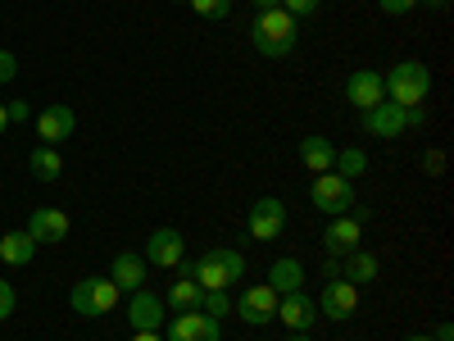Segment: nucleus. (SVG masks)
Returning <instances> with one entry per match:
<instances>
[{
  "mask_svg": "<svg viewBox=\"0 0 454 341\" xmlns=\"http://www.w3.org/2000/svg\"><path fill=\"white\" fill-rule=\"evenodd\" d=\"M250 42H254V51L263 59H286L295 51V42H300V23L282 5L278 10H259V19L250 28Z\"/></svg>",
  "mask_w": 454,
  "mask_h": 341,
  "instance_id": "obj_1",
  "label": "nucleus"
},
{
  "mask_svg": "<svg viewBox=\"0 0 454 341\" xmlns=\"http://www.w3.org/2000/svg\"><path fill=\"white\" fill-rule=\"evenodd\" d=\"M382 87H387L391 105L413 109V105H423L427 91H432V68L423 59H400V64H391V73H382Z\"/></svg>",
  "mask_w": 454,
  "mask_h": 341,
  "instance_id": "obj_2",
  "label": "nucleus"
},
{
  "mask_svg": "<svg viewBox=\"0 0 454 341\" xmlns=\"http://www.w3.org/2000/svg\"><path fill=\"white\" fill-rule=\"evenodd\" d=\"M246 278V255L237 246H214L209 255L196 259V282L205 291H232Z\"/></svg>",
  "mask_w": 454,
  "mask_h": 341,
  "instance_id": "obj_3",
  "label": "nucleus"
},
{
  "mask_svg": "<svg viewBox=\"0 0 454 341\" xmlns=\"http://www.w3.org/2000/svg\"><path fill=\"white\" fill-rule=\"evenodd\" d=\"M119 287H114L109 278H82V282H73L68 291V310L73 314H82V319H105L114 305H119Z\"/></svg>",
  "mask_w": 454,
  "mask_h": 341,
  "instance_id": "obj_4",
  "label": "nucleus"
},
{
  "mask_svg": "<svg viewBox=\"0 0 454 341\" xmlns=\"http://www.w3.org/2000/svg\"><path fill=\"white\" fill-rule=\"evenodd\" d=\"M309 201H314V210L327 214V218L350 214V205H355V182H350V178H340V173H314V182H309Z\"/></svg>",
  "mask_w": 454,
  "mask_h": 341,
  "instance_id": "obj_5",
  "label": "nucleus"
},
{
  "mask_svg": "<svg viewBox=\"0 0 454 341\" xmlns=\"http://www.w3.org/2000/svg\"><path fill=\"white\" fill-rule=\"evenodd\" d=\"M282 227H286V205L278 196H259L246 214V237L254 242H278L282 237Z\"/></svg>",
  "mask_w": 454,
  "mask_h": 341,
  "instance_id": "obj_6",
  "label": "nucleus"
},
{
  "mask_svg": "<svg viewBox=\"0 0 454 341\" xmlns=\"http://www.w3.org/2000/svg\"><path fill=\"white\" fill-rule=\"evenodd\" d=\"M232 310H237L246 323H254V328H269V323H278V291H273L269 282H254V287H246V291L232 300Z\"/></svg>",
  "mask_w": 454,
  "mask_h": 341,
  "instance_id": "obj_7",
  "label": "nucleus"
},
{
  "mask_svg": "<svg viewBox=\"0 0 454 341\" xmlns=\"http://www.w3.org/2000/svg\"><path fill=\"white\" fill-rule=\"evenodd\" d=\"M128 323L132 332H160L168 323V310H164V296H155L150 287H137L128 296Z\"/></svg>",
  "mask_w": 454,
  "mask_h": 341,
  "instance_id": "obj_8",
  "label": "nucleus"
},
{
  "mask_svg": "<svg viewBox=\"0 0 454 341\" xmlns=\"http://www.w3.org/2000/svg\"><path fill=\"white\" fill-rule=\"evenodd\" d=\"M73 132H78V114H73L64 100H55V105H46L42 114H36V137H42V146H64Z\"/></svg>",
  "mask_w": 454,
  "mask_h": 341,
  "instance_id": "obj_9",
  "label": "nucleus"
},
{
  "mask_svg": "<svg viewBox=\"0 0 454 341\" xmlns=\"http://www.w3.org/2000/svg\"><path fill=\"white\" fill-rule=\"evenodd\" d=\"M164 341H223V323L209 319L205 310H186L168 319V337Z\"/></svg>",
  "mask_w": 454,
  "mask_h": 341,
  "instance_id": "obj_10",
  "label": "nucleus"
},
{
  "mask_svg": "<svg viewBox=\"0 0 454 341\" xmlns=\"http://www.w3.org/2000/svg\"><path fill=\"white\" fill-rule=\"evenodd\" d=\"M355 310H359V287L355 282H346V278H332L323 291H318V314L323 319H355Z\"/></svg>",
  "mask_w": 454,
  "mask_h": 341,
  "instance_id": "obj_11",
  "label": "nucleus"
},
{
  "mask_svg": "<svg viewBox=\"0 0 454 341\" xmlns=\"http://www.w3.org/2000/svg\"><path fill=\"white\" fill-rule=\"evenodd\" d=\"M278 319L291 328V332H309L314 323H318V300L300 287V291H286V296H278Z\"/></svg>",
  "mask_w": 454,
  "mask_h": 341,
  "instance_id": "obj_12",
  "label": "nucleus"
},
{
  "mask_svg": "<svg viewBox=\"0 0 454 341\" xmlns=\"http://www.w3.org/2000/svg\"><path fill=\"white\" fill-rule=\"evenodd\" d=\"M364 132H368V137H382V141H395V137L409 132V114H404L400 105L382 100V105L364 109Z\"/></svg>",
  "mask_w": 454,
  "mask_h": 341,
  "instance_id": "obj_13",
  "label": "nucleus"
},
{
  "mask_svg": "<svg viewBox=\"0 0 454 341\" xmlns=\"http://www.w3.org/2000/svg\"><path fill=\"white\" fill-rule=\"evenodd\" d=\"M182 233H177V227H155V233H150L145 237V264H155V269H177V264H182Z\"/></svg>",
  "mask_w": 454,
  "mask_h": 341,
  "instance_id": "obj_14",
  "label": "nucleus"
},
{
  "mask_svg": "<svg viewBox=\"0 0 454 341\" xmlns=\"http://www.w3.org/2000/svg\"><path fill=\"white\" fill-rule=\"evenodd\" d=\"M346 100H350L359 114L372 109V105H382V100H387L382 73H377V68H359V73H350V78H346Z\"/></svg>",
  "mask_w": 454,
  "mask_h": 341,
  "instance_id": "obj_15",
  "label": "nucleus"
},
{
  "mask_svg": "<svg viewBox=\"0 0 454 341\" xmlns=\"http://www.w3.org/2000/svg\"><path fill=\"white\" fill-rule=\"evenodd\" d=\"M323 246H327V255H350V250H359L364 246V223H355L350 214H336L327 227H323Z\"/></svg>",
  "mask_w": 454,
  "mask_h": 341,
  "instance_id": "obj_16",
  "label": "nucleus"
},
{
  "mask_svg": "<svg viewBox=\"0 0 454 341\" xmlns=\"http://www.w3.org/2000/svg\"><path fill=\"white\" fill-rule=\"evenodd\" d=\"M23 233H27L36 246H55V242L68 237V214H64V210H32V218H27Z\"/></svg>",
  "mask_w": 454,
  "mask_h": 341,
  "instance_id": "obj_17",
  "label": "nucleus"
},
{
  "mask_svg": "<svg viewBox=\"0 0 454 341\" xmlns=\"http://www.w3.org/2000/svg\"><path fill=\"white\" fill-rule=\"evenodd\" d=\"M145 255H137V250H123V255H114V264H109V282L119 287L123 296H132L137 287H145Z\"/></svg>",
  "mask_w": 454,
  "mask_h": 341,
  "instance_id": "obj_18",
  "label": "nucleus"
},
{
  "mask_svg": "<svg viewBox=\"0 0 454 341\" xmlns=\"http://www.w3.org/2000/svg\"><path fill=\"white\" fill-rule=\"evenodd\" d=\"M263 282H269L278 296L300 291V287H305V264L291 259V255H282V259H273V264H269V278H263Z\"/></svg>",
  "mask_w": 454,
  "mask_h": 341,
  "instance_id": "obj_19",
  "label": "nucleus"
},
{
  "mask_svg": "<svg viewBox=\"0 0 454 341\" xmlns=\"http://www.w3.org/2000/svg\"><path fill=\"white\" fill-rule=\"evenodd\" d=\"M300 164H305L309 173H332L336 146H332L327 137H305V141H300Z\"/></svg>",
  "mask_w": 454,
  "mask_h": 341,
  "instance_id": "obj_20",
  "label": "nucleus"
},
{
  "mask_svg": "<svg viewBox=\"0 0 454 341\" xmlns=\"http://www.w3.org/2000/svg\"><path fill=\"white\" fill-rule=\"evenodd\" d=\"M200 300H205V287H200L196 278H177V282L168 287V296H164V310L186 314V310H200Z\"/></svg>",
  "mask_w": 454,
  "mask_h": 341,
  "instance_id": "obj_21",
  "label": "nucleus"
},
{
  "mask_svg": "<svg viewBox=\"0 0 454 341\" xmlns=\"http://www.w3.org/2000/svg\"><path fill=\"white\" fill-rule=\"evenodd\" d=\"M340 278L355 282V287L372 282V278H377V255H368L364 246H359V250H350V255H340Z\"/></svg>",
  "mask_w": 454,
  "mask_h": 341,
  "instance_id": "obj_22",
  "label": "nucleus"
},
{
  "mask_svg": "<svg viewBox=\"0 0 454 341\" xmlns=\"http://www.w3.org/2000/svg\"><path fill=\"white\" fill-rule=\"evenodd\" d=\"M27 173L36 178V182H55L59 173H64V155L55 146H36L32 155H27Z\"/></svg>",
  "mask_w": 454,
  "mask_h": 341,
  "instance_id": "obj_23",
  "label": "nucleus"
},
{
  "mask_svg": "<svg viewBox=\"0 0 454 341\" xmlns=\"http://www.w3.org/2000/svg\"><path fill=\"white\" fill-rule=\"evenodd\" d=\"M32 255H36V242H32L27 233H5V237H0V259L14 264V269L32 264Z\"/></svg>",
  "mask_w": 454,
  "mask_h": 341,
  "instance_id": "obj_24",
  "label": "nucleus"
},
{
  "mask_svg": "<svg viewBox=\"0 0 454 341\" xmlns=\"http://www.w3.org/2000/svg\"><path fill=\"white\" fill-rule=\"evenodd\" d=\"M368 169V155L359 146H346V150H336V164H332V173H340V178H359Z\"/></svg>",
  "mask_w": 454,
  "mask_h": 341,
  "instance_id": "obj_25",
  "label": "nucleus"
},
{
  "mask_svg": "<svg viewBox=\"0 0 454 341\" xmlns=\"http://www.w3.org/2000/svg\"><path fill=\"white\" fill-rule=\"evenodd\" d=\"M200 310H205L209 319H227V314H232V296H227V291H205Z\"/></svg>",
  "mask_w": 454,
  "mask_h": 341,
  "instance_id": "obj_26",
  "label": "nucleus"
},
{
  "mask_svg": "<svg viewBox=\"0 0 454 341\" xmlns=\"http://www.w3.org/2000/svg\"><path fill=\"white\" fill-rule=\"evenodd\" d=\"M200 19H227L232 14V0H186Z\"/></svg>",
  "mask_w": 454,
  "mask_h": 341,
  "instance_id": "obj_27",
  "label": "nucleus"
},
{
  "mask_svg": "<svg viewBox=\"0 0 454 341\" xmlns=\"http://www.w3.org/2000/svg\"><path fill=\"white\" fill-rule=\"evenodd\" d=\"M14 310H19V291H14V282L0 278V319H10Z\"/></svg>",
  "mask_w": 454,
  "mask_h": 341,
  "instance_id": "obj_28",
  "label": "nucleus"
},
{
  "mask_svg": "<svg viewBox=\"0 0 454 341\" xmlns=\"http://www.w3.org/2000/svg\"><path fill=\"white\" fill-rule=\"evenodd\" d=\"M282 10L300 23V19H309V14H318V0H282Z\"/></svg>",
  "mask_w": 454,
  "mask_h": 341,
  "instance_id": "obj_29",
  "label": "nucleus"
},
{
  "mask_svg": "<svg viewBox=\"0 0 454 341\" xmlns=\"http://www.w3.org/2000/svg\"><path fill=\"white\" fill-rule=\"evenodd\" d=\"M14 78H19V59H14V51H0V87L14 83Z\"/></svg>",
  "mask_w": 454,
  "mask_h": 341,
  "instance_id": "obj_30",
  "label": "nucleus"
},
{
  "mask_svg": "<svg viewBox=\"0 0 454 341\" xmlns=\"http://www.w3.org/2000/svg\"><path fill=\"white\" fill-rule=\"evenodd\" d=\"M413 5H419V0H377V10H382V14H391V19H400V14H409Z\"/></svg>",
  "mask_w": 454,
  "mask_h": 341,
  "instance_id": "obj_31",
  "label": "nucleus"
},
{
  "mask_svg": "<svg viewBox=\"0 0 454 341\" xmlns=\"http://www.w3.org/2000/svg\"><path fill=\"white\" fill-rule=\"evenodd\" d=\"M423 169H427L432 178H441V173H445V155H441V150H427V155H423Z\"/></svg>",
  "mask_w": 454,
  "mask_h": 341,
  "instance_id": "obj_32",
  "label": "nucleus"
},
{
  "mask_svg": "<svg viewBox=\"0 0 454 341\" xmlns=\"http://www.w3.org/2000/svg\"><path fill=\"white\" fill-rule=\"evenodd\" d=\"M5 114H10V123H27V100H10Z\"/></svg>",
  "mask_w": 454,
  "mask_h": 341,
  "instance_id": "obj_33",
  "label": "nucleus"
},
{
  "mask_svg": "<svg viewBox=\"0 0 454 341\" xmlns=\"http://www.w3.org/2000/svg\"><path fill=\"white\" fill-rule=\"evenodd\" d=\"M409 114V128H427V109L423 105H413V109H404Z\"/></svg>",
  "mask_w": 454,
  "mask_h": 341,
  "instance_id": "obj_34",
  "label": "nucleus"
},
{
  "mask_svg": "<svg viewBox=\"0 0 454 341\" xmlns=\"http://www.w3.org/2000/svg\"><path fill=\"white\" fill-rule=\"evenodd\" d=\"M432 341H454V328H450V323H436V332H432Z\"/></svg>",
  "mask_w": 454,
  "mask_h": 341,
  "instance_id": "obj_35",
  "label": "nucleus"
},
{
  "mask_svg": "<svg viewBox=\"0 0 454 341\" xmlns=\"http://www.w3.org/2000/svg\"><path fill=\"white\" fill-rule=\"evenodd\" d=\"M177 278H196V259H182L177 264Z\"/></svg>",
  "mask_w": 454,
  "mask_h": 341,
  "instance_id": "obj_36",
  "label": "nucleus"
},
{
  "mask_svg": "<svg viewBox=\"0 0 454 341\" xmlns=\"http://www.w3.org/2000/svg\"><path fill=\"white\" fill-rule=\"evenodd\" d=\"M323 274H327V282H332V278H340V259H336V255L327 259V269H323Z\"/></svg>",
  "mask_w": 454,
  "mask_h": 341,
  "instance_id": "obj_37",
  "label": "nucleus"
},
{
  "mask_svg": "<svg viewBox=\"0 0 454 341\" xmlns=\"http://www.w3.org/2000/svg\"><path fill=\"white\" fill-rule=\"evenodd\" d=\"M246 5H254V10H278L282 0H246Z\"/></svg>",
  "mask_w": 454,
  "mask_h": 341,
  "instance_id": "obj_38",
  "label": "nucleus"
},
{
  "mask_svg": "<svg viewBox=\"0 0 454 341\" xmlns=\"http://www.w3.org/2000/svg\"><path fill=\"white\" fill-rule=\"evenodd\" d=\"M132 341H164L160 332H132Z\"/></svg>",
  "mask_w": 454,
  "mask_h": 341,
  "instance_id": "obj_39",
  "label": "nucleus"
},
{
  "mask_svg": "<svg viewBox=\"0 0 454 341\" xmlns=\"http://www.w3.org/2000/svg\"><path fill=\"white\" fill-rule=\"evenodd\" d=\"M10 128V114H5V100H0V132Z\"/></svg>",
  "mask_w": 454,
  "mask_h": 341,
  "instance_id": "obj_40",
  "label": "nucleus"
},
{
  "mask_svg": "<svg viewBox=\"0 0 454 341\" xmlns=\"http://www.w3.org/2000/svg\"><path fill=\"white\" fill-rule=\"evenodd\" d=\"M427 5H432V10H445V5H450V0H427Z\"/></svg>",
  "mask_w": 454,
  "mask_h": 341,
  "instance_id": "obj_41",
  "label": "nucleus"
},
{
  "mask_svg": "<svg viewBox=\"0 0 454 341\" xmlns=\"http://www.w3.org/2000/svg\"><path fill=\"white\" fill-rule=\"evenodd\" d=\"M291 341H314V337H309V332H295V337H291Z\"/></svg>",
  "mask_w": 454,
  "mask_h": 341,
  "instance_id": "obj_42",
  "label": "nucleus"
},
{
  "mask_svg": "<svg viewBox=\"0 0 454 341\" xmlns=\"http://www.w3.org/2000/svg\"><path fill=\"white\" fill-rule=\"evenodd\" d=\"M404 341H432V337H423V332H413V337H404Z\"/></svg>",
  "mask_w": 454,
  "mask_h": 341,
  "instance_id": "obj_43",
  "label": "nucleus"
}]
</instances>
